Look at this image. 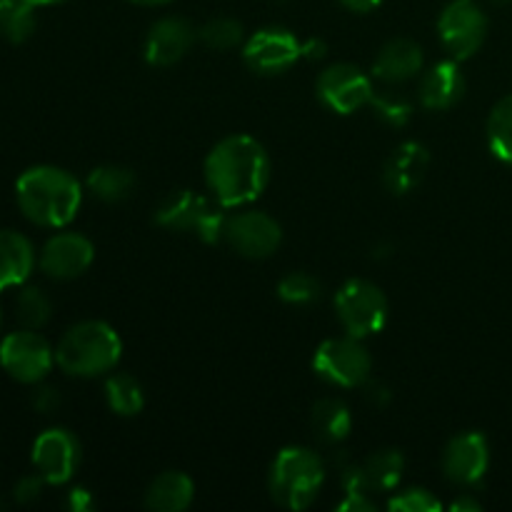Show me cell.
<instances>
[{"label": "cell", "mask_w": 512, "mask_h": 512, "mask_svg": "<svg viewBox=\"0 0 512 512\" xmlns=\"http://www.w3.org/2000/svg\"><path fill=\"white\" fill-rule=\"evenodd\" d=\"M203 175L208 193L225 210L245 208L255 203L270 183L268 150L250 135H228L210 148Z\"/></svg>", "instance_id": "obj_1"}, {"label": "cell", "mask_w": 512, "mask_h": 512, "mask_svg": "<svg viewBox=\"0 0 512 512\" xmlns=\"http://www.w3.org/2000/svg\"><path fill=\"white\" fill-rule=\"evenodd\" d=\"M15 200L30 223L60 230L78 215L83 205V185L58 165H33L15 183Z\"/></svg>", "instance_id": "obj_2"}, {"label": "cell", "mask_w": 512, "mask_h": 512, "mask_svg": "<svg viewBox=\"0 0 512 512\" xmlns=\"http://www.w3.org/2000/svg\"><path fill=\"white\" fill-rule=\"evenodd\" d=\"M123 355V340L105 320H83L55 345V365L70 378H98L113 373Z\"/></svg>", "instance_id": "obj_3"}, {"label": "cell", "mask_w": 512, "mask_h": 512, "mask_svg": "<svg viewBox=\"0 0 512 512\" xmlns=\"http://www.w3.org/2000/svg\"><path fill=\"white\" fill-rule=\"evenodd\" d=\"M325 483V465L318 453L288 445L275 455L268 473L270 498L285 510H305L318 500Z\"/></svg>", "instance_id": "obj_4"}, {"label": "cell", "mask_w": 512, "mask_h": 512, "mask_svg": "<svg viewBox=\"0 0 512 512\" xmlns=\"http://www.w3.org/2000/svg\"><path fill=\"white\" fill-rule=\"evenodd\" d=\"M225 208L213 195L195 190H173L155 208V223L170 233H190L203 243L215 245L225 233Z\"/></svg>", "instance_id": "obj_5"}, {"label": "cell", "mask_w": 512, "mask_h": 512, "mask_svg": "<svg viewBox=\"0 0 512 512\" xmlns=\"http://www.w3.org/2000/svg\"><path fill=\"white\" fill-rule=\"evenodd\" d=\"M335 315L345 333L365 340L388 323V298L373 280L350 278L335 293Z\"/></svg>", "instance_id": "obj_6"}, {"label": "cell", "mask_w": 512, "mask_h": 512, "mask_svg": "<svg viewBox=\"0 0 512 512\" xmlns=\"http://www.w3.org/2000/svg\"><path fill=\"white\" fill-rule=\"evenodd\" d=\"M313 370L320 380L335 388H365L373 375V358L363 340L345 333L318 345L313 355Z\"/></svg>", "instance_id": "obj_7"}, {"label": "cell", "mask_w": 512, "mask_h": 512, "mask_svg": "<svg viewBox=\"0 0 512 512\" xmlns=\"http://www.w3.org/2000/svg\"><path fill=\"white\" fill-rule=\"evenodd\" d=\"M55 365V348L38 330H15L0 340V368L23 385H38Z\"/></svg>", "instance_id": "obj_8"}, {"label": "cell", "mask_w": 512, "mask_h": 512, "mask_svg": "<svg viewBox=\"0 0 512 512\" xmlns=\"http://www.w3.org/2000/svg\"><path fill=\"white\" fill-rule=\"evenodd\" d=\"M438 35L448 58H473L488 38V15L475 0H453L443 8L438 18Z\"/></svg>", "instance_id": "obj_9"}, {"label": "cell", "mask_w": 512, "mask_h": 512, "mask_svg": "<svg viewBox=\"0 0 512 512\" xmlns=\"http://www.w3.org/2000/svg\"><path fill=\"white\" fill-rule=\"evenodd\" d=\"M223 240L248 260H265L283 243V228L263 210H240L225 220Z\"/></svg>", "instance_id": "obj_10"}, {"label": "cell", "mask_w": 512, "mask_h": 512, "mask_svg": "<svg viewBox=\"0 0 512 512\" xmlns=\"http://www.w3.org/2000/svg\"><path fill=\"white\" fill-rule=\"evenodd\" d=\"M320 103L338 115H353L360 108L370 105L375 88L365 70L353 63H333L320 73L318 85Z\"/></svg>", "instance_id": "obj_11"}, {"label": "cell", "mask_w": 512, "mask_h": 512, "mask_svg": "<svg viewBox=\"0 0 512 512\" xmlns=\"http://www.w3.org/2000/svg\"><path fill=\"white\" fill-rule=\"evenodd\" d=\"M303 58V43L288 28H260L243 43V60L253 73L280 75Z\"/></svg>", "instance_id": "obj_12"}, {"label": "cell", "mask_w": 512, "mask_h": 512, "mask_svg": "<svg viewBox=\"0 0 512 512\" xmlns=\"http://www.w3.org/2000/svg\"><path fill=\"white\" fill-rule=\"evenodd\" d=\"M80 440L65 428H50L33 443V468L48 485H65L80 468Z\"/></svg>", "instance_id": "obj_13"}, {"label": "cell", "mask_w": 512, "mask_h": 512, "mask_svg": "<svg viewBox=\"0 0 512 512\" xmlns=\"http://www.w3.org/2000/svg\"><path fill=\"white\" fill-rule=\"evenodd\" d=\"M490 468L488 438L478 430L460 433L445 445L443 473L445 478L460 488H473L485 478Z\"/></svg>", "instance_id": "obj_14"}, {"label": "cell", "mask_w": 512, "mask_h": 512, "mask_svg": "<svg viewBox=\"0 0 512 512\" xmlns=\"http://www.w3.org/2000/svg\"><path fill=\"white\" fill-rule=\"evenodd\" d=\"M93 240L80 233H55L38 253V268L53 280H75L93 265Z\"/></svg>", "instance_id": "obj_15"}, {"label": "cell", "mask_w": 512, "mask_h": 512, "mask_svg": "<svg viewBox=\"0 0 512 512\" xmlns=\"http://www.w3.org/2000/svg\"><path fill=\"white\" fill-rule=\"evenodd\" d=\"M405 458L400 450H378L363 463L343 465L345 493H393L403 478Z\"/></svg>", "instance_id": "obj_16"}, {"label": "cell", "mask_w": 512, "mask_h": 512, "mask_svg": "<svg viewBox=\"0 0 512 512\" xmlns=\"http://www.w3.org/2000/svg\"><path fill=\"white\" fill-rule=\"evenodd\" d=\"M195 40H198V30L188 20L168 15V18H160L150 25L148 35H145L143 55L153 68H170L190 53Z\"/></svg>", "instance_id": "obj_17"}, {"label": "cell", "mask_w": 512, "mask_h": 512, "mask_svg": "<svg viewBox=\"0 0 512 512\" xmlns=\"http://www.w3.org/2000/svg\"><path fill=\"white\" fill-rule=\"evenodd\" d=\"M430 168V153L418 140H405L388 155L383 168V183L393 195H408L425 180Z\"/></svg>", "instance_id": "obj_18"}, {"label": "cell", "mask_w": 512, "mask_h": 512, "mask_svg": "<svg viewBox=\"0 0 512 512\" xmlns=\"http://www.w3.org/2000/svg\"><path fill=\"white\" fill-rule=\"evenodd\" d=\"M425 55L415 40L410 38H393L378 50L373 60V78L380 83L398 85L405 80H413L415 75L423 73Z\"/></svg>", "instance_id": "obj_19"}, {"label": "cell", "mask_w": 512, "mask_h": 512, "mask_svg": "<svg viewBox=\"0 0 512 512\" xmlns=\"http://www.w3.org/2000/svg\"><path fill=\"white\" fill-rule=\"evenodd\" d=\"M465 95V75L458 60L435 63L420 80V103L428 110H450Z\"/></svg>", "instance_id": "obj_20"}, {"label": "cell", "mask_w": 512, "mask_h": 512, "mask_svg": "<svg viewBox=\"0 0 512 512\" xmlns=\"http://www.w3.org/2000/svg\"><path fill=\"white\" fill-rule=\"evenodd\" d=\"M35 265L38 255L33 243L18 230H0V290L28 283Z\"/></svg>", "instance_id": "obj_21"}, {"label": "cell", "mask_w": 512, "mask_h": 512, "mask_svg": "<svg viewBox=\"0 0 512 512\" xmlns=\"http://www.w3.org/2000/svg\"><path fill=\"white\" fill-rule=\"evenodd\" d=\"M195 483L180 470H165L145 490V508L153 512H183L193 505Z\"/></svg>", "instance_id": "obj_22"}, {"label": "cell", "mask_w": 512, "mask_h": 512, "mask_svg": "<svg viewBox=\"0 0 512 512\" xmlns=\"http://www.w3.org/2000/svg\"><path fill=\"white\" fill-rule=\"evenodd\" d=\"M135 183H138L135 173L123 165H98L90 170L88 180H85L90 195L110 205L128 200L133 195Z\"/></svg>", "instance_id": "obj_23"}, {"label": "cell", "mask_w": 512, "mask_h": 512, "mask_svg": "<svg viewBox=\"0 0 512 512\" xmlns=\"http://www.w3.org/2000/svg\"><path fill=\"white\" fill-rule=\"evenodd\" d=\"M310 425H313L315 435L323 443L338 445L353 430V415H350L348 405L338 398H323L315 403L313 413H310Z\"/></svg>", "instance_id": "obj_24"}, {"label": "cell", "mask_w": 512, "mask_h": 512, "mask_svg": "<svg viewBox=\"0 0 512 512\" xmlns=\"http://www.w3.org/2000/svg\"><path fill=\"white\" fill-rule=\"evenodd\" d=\"M105 403L120 418H135L145 408L143 385L128 373H113L105 380Z\"/></svg>", "instance_id": "obj_25"}, {"label": "cell", "mask_w": 512, "mask_h": 512, "mask_svg": "<svg viewBox=\"0 0 512 512\" xmlns=\"http://www.w3.org/2000/svg\"><path fill=\"white\" fill-rule=\"evenodd\" d=\"M35 5L28 0H0V38L8 43H25L35 33Z\"/></svg>", "instance_id": "obj_26"}, {"label": "cell", "mask_w": 512, "mask_h": 512, "mask_svg": "<svg viewBox=\"0 0 512 512\" xmlns=\"http://www.w3.org/2000/svg\"><path fill=\"white\" fill-rule=\"evenodd\" d=\"M488 145L498 160L512 165V95H505L488 118Z\"/></svg>", "instance_id": "obj_27"}, {"label": "cell", "mask_w": 512, "mask_h": 512, "mask_svg": "<svg viewBox=\"0 0 512 512\" xmlns=\"http://www.w3.org/2000/svg\"><path fill=\"white\" fill-rule=\"evenodd\" d=\"M50 315H53V303L48 295L35 285H20L18 298H15V318L23 328L40 330L48 325Z\"/></svg>", "instance_id": "obj_28"}, {"label": "cell", "mask_w": 512, "mask_h": 512, "mask_svg": "<svg viewBox=\"0 0 512 512\" xmlns=\"http://www.w3.org/2000/svg\"><path fill=\"white\" fill-rule=\"evenodd\" d=\"M198 38L210 50H233L245 43V30L235 18H210L198 30Z\"/></svg>", "instance_id": "obj_29"}, {"label": "cell", "mask_w": 512, "mask_h": 512, "mask_svg": "<svg viewBox=\"0 0 512 512\" xmlns=\"http://www.w3.org/2000/svg\"><path fill=\"white\" fill-rule=\"evenodd\" d=\"M320 280L305 270H293L278 283V298L288 305H310L320 298Z\"/></svg>", "instance_id": "obj_30"}, {"label": "cell", "mask_w": 512, "mask_h": 512, "mask_svg": "<svg viewBox=\"0 0 512 512\" xmlns=\"http://www.w3.org/2000/svg\"><path fill=\"white\" fill-rule=\"evenodd\" d=\"M370 108H373L375 118L390 128H405L413 118V105L393 93H375L370 100Z\"/></svg>", "instance_id": "obj_31"}, {"label": "cell", "mask_w": 512, "mask_h": 512, "mask_svg": "<svg viewBox=\"0 0 512 512\" xmlns=\"http://www.w3.org/2000/svg\"><path fill=\"white\" fill-rule=\"evenodd\" d=\"M393 512H438L440 500L425 488H410L405 493L393 495L388 503Z\"/></svg>", "instance_id": "obj_32"}, {"label": "cell", "mask_w": 512, "mask_h": 512, "mask_svg": "<svg viewBox=\"0 0 512 512\" xmlns=\"http://www.w3.org/2000/svg\"><path fill=\"white\" fill-rule=\"evenodd\" d=\"M43 485H48V483H45L43 475H40V473H33V475H25V478H20L18 483H15V488H13L15 503H20V505L35 503V500L40 498V493H43Z\"/></svg>", "instance_id": "obj_33"}, {"label": "cell", "mask_w": 512, "mask_h": 512, "mask_svg": "<svg viewBox=\"0 0 512 512\" xmlns=\"http://www.w3.org/2000/svg\"><path fill=\"white\" fill-rule=\"evenodd\" d=\"M375 508H378V503L373 500V495L360 493V490H355V493H345L343 503H338V510L343 512H370Z\"/></svg>", "instance_id": "obj_34"}, {"label": "cell", "mask_w": 512, "mask_h": 512, "mask_svg": "<svg viewBox=\"0 0 512 512\" xmlns=\"http://www.w3.org/2000/svg\"><path fill=\"white\" fill-rule=\"evenodd\" d=\"M58 405H60V395L55 388H38L33 393V408L38 410V413L50 415L58 410Z\"/></svg>", "instance_id": "obj_35"}, {"label": "cell", "mask_w": 512, "mask_h": 512, "mask_svg": "<svg viewBox=\"0 0 512 512\" xmlns=\"http://www.w3.org/2000/svg\"><path fill=\"white\" fill-rule=\"evenodd\" d=\"M65 505H68L73 512H88V510H93L95 500H93V495H90V490L73 488L68 493V498H65Z\"/></svg>", "instance_id": "obj_36"}, {"label": "cell", "mask_w": 512, "mask_h": 512, "mask_svg": "<svg viewBox=\"0 0 512 512\" xmlns=\"http://www.w3.org/2000/svg\"><path fill=\"white\" fill-rule=\"evenodd\" d=\"M325 55H328V45H325V40L310 38L303 43V58L305 60H323Z\"/></svg>", "instance_id": "obj_37"}, {"label": "cell", "mask_w": 512, "mask_h": 512, "mask_svg": "<svg viewBox=\"0 0 512 512\" xmlns=\"http://www.w3.org/2000/svg\"><path fill=\"white\" fill-rule=\"evenodd\" d=\"M368 385V398H370V403L373 405H378V408H383V405H388L390 403V390L385 388L383 383H365Z\"/></svg>", "instance_id": "obj_38"}, {"label": "cell", "mask_w": 512, "mask_h": 512, "mask_svg": "<svg viewBox=\"0 0 512 512\" xmlns=\"http://www.w3.org/2000/svg\"><path fill=\"white\" fill-rule=\"evenodd\" d=\"M343 8H348L350 13H370V10L378 8L383 0H338Z\"/></svg>", "instance_id": "obj_39"}, {"label": "cell", "mask_w": 512, "mask_h": 512, "mask_svg": "<svg viewBox=\"0 0 512 512\" xmlns=\"http://www.w3.org/2000/svg\"><path fill=\"white\" fill-rule=\"evenodd\" d=\"M450 510H455V512H478L480 503L475 498H470V495H463V498L455 500V503L450 505Z\"/></svg>", "instance_id": "obj_40"}, {"label": "cell", "mask_w": 512, "mask_h": 512, "mask_svg": "<svg viewBox=\"0 0 512 512\" xmlns=\"http://www.w3.org/2000/svg\"><path fill=\"white\" fill-rule=\"evenodd\" d=\"M130 3L145 5V8H153V5H165V3H170V0H130Z\"/></svg>", "instance_id": "obj_41"}, {"label": "cell", "mask_w": 512, "mask_h": 512, "mask_svg": "<svg viewBox=\"0 0 512 512\" xmlns=\"http://www.w3.org/2000/svg\"><path fill=\"white\" fill-rule=\"evenodd\" d=\"M28 3L35 5V8H45V5H60L65 0H28Z\"/></svg>", "instance_id": "obj_42"}, {"label": "cell", "mask_w": 512, "mask_h": 512, "mask_svg": "<svg viewBox=\"0 0 512 512\" xmlns=\"http://www.w3.org/2000/svg\"><path fill=\"white\" fill-rule=\"evenodd\" d=\"M493 3H495V5H510L512 0H493Z\"/></svg>", "instance_id": "obj_43"}, {"label": "cell", "mask_w": 512, "mask_h": 512, "mask_svg": "<svg viewBox=\"0 0 512 512\" xmlns=\"http://www.w3.org/2000/svg\"><path fill=\"white\" fill-rule=\"evenodd\" d=\"M0 325H3V305H0Z\"/></svg>", "instance_id": "obj_44"}]
</instances>
